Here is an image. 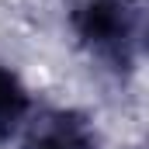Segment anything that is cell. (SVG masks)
Segmentation results:
<instances>
[{"instance_id":"2","label":"cell","mask_w":149,"mask_h":149,"mask_svg":"<svg viewBox=\"0 0 149 149\" xmlns=\"http://www.w3.org/2000/svg\"><path fill=\"white\" fill-rule=\"evenodd\" d=\"M21 149H97L94 125L76 111H38L17 132Z\"/></svg>"},{"instance_id":"1","label":"cell","mask_w":149,"mask_h":149,"mask_svg":"<svg viewBox=\"0 0 149 149\" xmlns=\"http://www.w3.org/2000/svg\"><path fill=\"white\" fill-rule=\"evenodd\" d=\"M73 28L87 52L108 66H128L146 38L142 10L132 0H83L73 14Z\"/></svg>"},{"instance_id":"3","label":"cell","mask_w":149,"mask_h":149,"mask_svg":"<svg viewBox=\"0 0 149 149\" xmlns=\"http://www.w3.org/2000/svg\"><path fill=\"white\" fill-rule=\"evenodd\" d=\"M31 114L35 111H31V101H28V90L21 87V80L0 70V135H17Z\"/></svg>"}]
</instances>
